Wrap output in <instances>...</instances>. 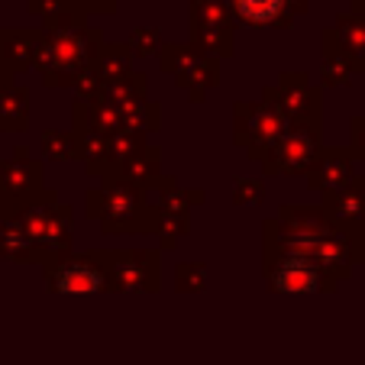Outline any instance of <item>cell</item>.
Returning a JSON list of instances; mask_svg holds the SVG:
<instances>
[{"label":"cell","instance_id":"cell-3","mask_svg":"<svg viewBox=\"0 0 365 365\" xmlns=\"http://www.w3.org/2000/svg\"><path fill=\"white\" fill-rule=\"evenodd\" d=\"M48 291L68 294V291H107L110 288V275H107V262H97V255H84V259H65L58 265H48L46 272Z\"/></svg>","mask_w":365,"mask_h":365},{"label":"cell","instance_id":"cell-14","mask_svg":"<svg viewBox=\"0 0 365 365\" xmlns=\"http://www.w3.org/2000/svg\"><path fill=\"white\" fill-rule=\"evenodd\" d=\"M291 0H230V10L249 26H272L288 14Z\"/></svg>","mask_w":365,"mask_h":365},{"label":"cell","instance_id":"cell-1","mask_svg":"<svg viewBox=\"0 0 365 365\" xmlns=\"http://www.w3.org/2000/svg\"><path fill=\"white\" fill-rule=\"evenodd\" d=\"M88 56V33L81 26H58L48 39V46H39L36 65L42 68L48 84H65V78H75L84 68Z\"/></svg>","mask_w":365,"mask_h":365},{"label":"cell","instance_id":"cell-17","mask_svg":"<svg viewBox=\"0 0 365 365\" xmlns=\"http://www.w3.org/2000/svg\"><path fill=\"white\" fill-rule=\"evenodd\" d=\"M39 46L42 42L36 36L29 39L26 33H7V36H0V58H10V62H20V65L36 62Z\"/></svg>","mask_w":365,"mask_h":365},{"label":"cell","instance_id":"cell-10","mask_svg":"<svg viewBox=\"0 0 365 365\" xmlns=\"http://www.w3.org/2000/svg\"><path fill=\"white\" fill-rule=\"evenodd\" d=\"M324 214L330 217L333 223H339V227L362 230L365 227V178L352 175L343 187L327 194Z\"/></svg>","mask_w":365,"mask_h":365},{"label":"cell","instance_id":"cell-7","mask_svg":"<svg viewBox=\"0 0 365 365\" xmlns=\"http://www.w3.org/2000/svg\"><path fill=\"white\" fill-rule=\"evenodd\" d=\"M269 155V172H307L310 162L317 159V130L301 126L294 133H284Z\"/></svg>","mask_w":365,"mask_h":365},{"label":"cell","instance_id":"cell-20","mask_svg":"<svg viewBox=\"0 0 365 365\" xmlns=\"http://www.w3.org/2000/svg\"><path fill=\"white\" fill-rule=\"evenodd\" d=\"M204 282H207L204 265H181V269H178L181 291H200V288H204Z\"/></svg>","mask_w":365,"mask_h":365},{"label":"cell","instance_id":"cell-5","mask_svg":"<svg viewBox=\"0 0 365 365\" xmlns=\"http://www.w3.org/2000/svg\"><path fill=\"white\" fill-rule=\"evenodd\" d=\"M242 143L252 149V155H259V149L269 152L278 139L288 133L291 120L278 110L275 103H262V107H252V103H242Z\"/></svg>","mask_w":365,"mask_h":365},{"label":"cell","instance_id":"cell-19","mask_svg":"<svg viewBox=\"0 0 365 365\" xmlns=\"http://www.w3.org/2000/svg\"><path fill=\"white\" fill-rule=\"evenodd\" d=\"M101 75L107 78V84L130 78V56H126V48H117V46L103 48L101 52Z\"/></svg>","mask_w":365,"mask_h":365},{"label":"cell","instance_id":"cell-25","mask_svg":"<svg viewBox=\"0 0 365 365\" xmlns=\"http://www.w3.org/2000/svg\"><path fill=\"white\" fill-rule=\"evenodd\" d=\"M84 4L94 10H110V0H84Z\"/></svg>","mask_w":365,"mask_h":365},{"label":"cell","instance_id":"cell-9","mask_svg":"<svg viewBox=\"0 0 365 365\" xmlns=\"http://www.w3.org/2000/svg\"><path fill=\"white\" fill-rule=\"evenodd\" d=\"M352 165H356V155L352 149H324L317 152V159L310 162L307 168V181H310V191H336L343 187L346 181L352 178Z\"/></svg>","mask_w":365,"mask_h":365},{"label":"cell","instance_id":"cell-12","mask_svg":"<svg viewBox=\"0 0 365 365\" xmlns=\"http://www.w3.org/2000/svg\"><path fill=\"white\" fill-rule=\"evenodd\" d=\"M103 227H113V230H126L133 227V217L145 214L143 210V200L133 187H126V181H113V187L107 191L103 187Z\"/></svg>","mask_w":365,"mask_h":365},{"label":"cell","instance_id":"cell-8","mask_svg":"<svg viewBox=\"0 0 365 365\" xmlns=\"http://www.w3.org/2000/svg\"><path fill=\"white\" fill-rule=\"evenodd\" d=\"M194 39L210 56L230 52V20L223 0H197L194 7Z\"/></svg>","mask_w":365,"mask_h":365},{"label":"cell","instance_id":"cell-6","mask_svg":"<svg viewBox=\"0 0 365 365\" xmlns=\"http://www.w3.org/2000/svg\"><path fill=\"white\" fill-rule=\"evenodd\" d=\"M107 275H110V288L155 291L159 265H155V255L152 252H113L110 265H107Z\"/></svg>","mask_w":365,"mask_h":365},{"label":"cell","instance_id":"cell-26","mask_svg":"<svg viewBox=\"0 0 365 365\" xmlns=\"http://www.w3.org/2000/svg\"><path fill=\"white\" fill-rule=\"evenodd\" d=\"M352 14L362 16V20H365V0H356V4H352Z\"/></svg>","mask_w":365,"mask_h":365},{"label":"cell","instance_id":"cell-23","mask_svg":"<svg viewBox=\"0 0 365 365\" xmlns=\"http://www.w3.org/2000/svg\"><path fill=\"white\" fill-rule=\"evenodd\" d=\"M42 145H46V152H48V155H52V152H56V159H68V155H71V149H75V145H65L62 143V139H56V136H52V133H46V139H42Z\"/></svg>","mask_w":365,"mask_h":365},{"label":"cell","instance_id":"cell-11","mask_svg":"<svg viewBox=\"0 0 365 365\" xmlns=\"http://www.w3.org/2000/svg\"><path fill=\"white\" fill-rule=\"evenodd\" d=\"M275 94H282V103H278V110L284 113L288 120H301L304 126H310V130H317V91L307 84V78L304 75H284L282 78V88L275 91Z\"/></svg>","mask_w":365,"mask_h":365},{"label":"cell","instance_id":"cell-4","mask_svg":"<svg viewBox=\"0 0 365 365\" xmlns=\"http://www.w3.org/2000/svg\"><path fill=\"white\" fill-rule=\"evenodd\" d=\"M26 210L29 214L20 220V227L33 240V246L39 249V255L65 252V246H68V214H65V207L56 210V204H33Z\"/></svg>","mask_w":365,"mask_h":365},{"label":"cell","instance_id":"cell-13","mask_svg":"<svg viewBox=\"0 0 365 365\" xmlns=\"http://www.w3.org/2000/svg\"><path fill=\"white\" fill-rule=\"evenodd\" d=\"M330 36L336 39V46L343 48L346 56H349L352 68L362 71V65H365V20L362 16H356V14L339 16L336 29H333Z\"/></svg>","mask_w":365,"mask_h":365},{"label":"cell","instance_id":"cell-15","mask_svg":"<svg viewBox=\"0 0 365 365\" xmlns=\"http://www.w3.org/2000/svg\"><path fill=\"white\" fill-rule=\"evenodd\" d=\"M0 255L10 259V262H29V259H39V249L23 233V227L0 223Z\"/></svg>","mask_w":365,"mask_h":365},{"label":"cell","instance_id":"cell-24","mask_svg":"<svg viewBox=\"0 0 365 365\" xmlns=\"http://www.w3.org/2000/svg\"><path fill=\"white\" fill-rule=\"evenodd\" d=\"M262 194V185L259 181H240V191H236V204H249Z\"/></svg>","mask_w":365,"mask_h":365},{"label":"cell","instance_id":"cell-27","mask_svg":"<svg viewBox=\"0 0 365 365\" xmlns=\"http://www.w3.org/2000/svg\"><path fill=\"white\" fill-rule=\"evenodd\" d=\"M7 78H10V71L4 68V71H0V91H7V88H10V81H7Z\"/></svg>","mask_w":365,"mask_h":365},{"label":"cell","instance_id":"cell-16","mask_svg":"<svg viewBox=\"0 0 365 365\" xmlns=\"http://www.w3.org/2000/svg\"><path fill=\"white\" fill-rule=\"evenodd\" d=\"M39 185V165H29V162H10L4 172H0V187L10 194V197H26L29 187Z\"/></svg>","mask_w":365,"mask_h":365},{"label":"cell","instance_id":"cell-18","mask_svg":"<svg viewBox=\"0 0 365 365\" xmlns=\"http://www.w3.org/2000/svg\"><path fill=\"white\" fill-rule=\"evenodd\" d=\"M23 123H26V94L16 88L0 91V126L16 130Z\"/></svg>","mask_w":365,"mask_h":365},{"label":"cell","instance_id":"cell-2","mask_svg":"<svg viewBox=\"0 0 365 365\" xmlns=\"http://www.w3.org/2000/svg\"><path fill=\"white\" fill-rule=\"evenodd\" d=\"M272 291H333L336 278H330L314 259L297 252H275L269 262Z\"/></svg>","mask_w":365,"mask_h":365},{"label":"cell","instance_id":"cell-21","mask_svg":"<svg viewBox=\"0 0 365 365\" xmlns=\"http://www.w3.org/2000/svg\"><path fill=\"white\" fill-rule=\"evenodd\" d=\"M352 155L365 159V120L362 117L352 120Z\"/></svg>","mask_w":365,"mask_h":365},{"label":"cell","instance_id":"cell-22","mask_svg":"<svg viewBox=\"0 0 365 365\" xmlns=\"http://www.w3.org/2000/svg\"><path fill=\"white\" fill-rule=\"evenodd\" d=\"M155 46H159V39H155V33H152V29H143V33L133 39V52H136V56H149Z\"/></svg>","mask_w":365,"mask_h":365}]
</instances>
